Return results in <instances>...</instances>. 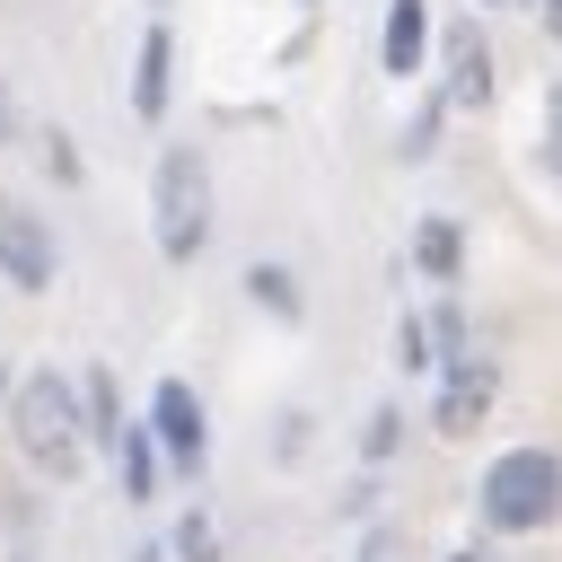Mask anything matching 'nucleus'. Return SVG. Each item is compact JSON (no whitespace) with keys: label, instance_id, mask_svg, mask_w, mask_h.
Listing matches in <instances>:
<instances>
[{"label":"nucleus","instance_id":"9d476101","mask_svg":"<svg viewBox=\"0 0 562 562\" xmlns=\"http://www.w3.org/2000/svg\"><path fill=\"white\" fill-rule=\"evenodd\" d=\"M413 255H422V272H430V281H448V272H457V228H448V220H422Z\"/></svg>","mask_w":562,"mask_h":562},{"label":"nucleus","instance_id":"7ed1b4c3","mask_svg":"<svg viewBox=\"0 0 562 562\" xmlns=\"http://www.w3.org/2000/svg\"><path fill=\"white\" fill-rule=\"evenodd\" d=\"M483 518L501 536H527V527H553L562 518V457L553 448H509L483 465Z\"/></svg>","mask_w":562,"mask_h":562},{"label":"nucleus","instance_id":"423d86ee","mask_svg":"<svg viewBox=\"0 0 562 562\" xmlns=\"http://www.w3.org/2000/svg\"><path fill=\"white\" fill-rule=\"evenodd\" d=\"M448 105H465V114L492 105V44H483L465 18H457V35H448Z\"/></svg>","mask_w":562,"mask_h":562},{"label":"nucleus","instance_id":"dca6fc26","mask_svg":"<svg viewBox=\"0 0 562 562\" xmlns=\"http://www.w3.org/2000/svg\"><path fill=\"white\" fill-rule=\"evenodd\" d=\"M430 140H439V105H422V114H413V132H404V158H430Z\"/></svg>","mask_w":562,"mask_h":562},{"label":"nucleus","instance_id":"a211bd4d","mask_svg":"<svg viewBox=\"0 0 562 562\" xmlns=\"http://www.w3.org/2000/svg\"><path fill=\"white\" fill-rule=\"evenodd\" d=\"M544 18H553V35H562V0H544Z\"/></svg>","mask_w":562,"mask_h":562},{"label":"nucleus","instance_id":"1a4fd4ad","mask_svg":"<svg viewBox=\"0 0 562 562\" xmlns=\"http://www.w3.org/2000/svg\"><path fill=\"white\" fill-rule=\"evenodd\" d=\"M132 114H140V123H158V114H167V26H149V35H140V70H132Z\"/></svg>","mask_w":562,"mask_h":562},{"label":"nucleus","instance_id":"ddd939ff","mask_svg":"<svg viewBox=\"0 0 562 562\" xmlns=\"http://www.w3.org/2000/svg\"><path fill=\"white\" fill-rule=\"evenodd\" d=\"M176 562H220V536H211V518H184V527H176Z\"/></svg>","mask_w":562,"mask_h":562},{"label":"nucleus","instance_id":"20e7f679","mask_svg":"<svg viewBox=\"0 0 562 562\" xmlns=\"http://www.w3.org/2000/svg\"><path fill=\"white\" fill-rule=\"evenodd\" d=\"M149 439L167 448V465H176V474H202L211 430H202V395H193L184 378H158V395H149Z\"/></svg>","mask_w":562,"mask_h":562},{"label":"nucleus","instance_id":"6ab92c4d","mask_svg":"<svg viewBox=\"0 0 562 562\" xmlns=\"http://www.w3.org/2000/svg\"><path fill=\"white\" fill-rule=\"evenodd\" d=\"M492 9H518V0H492Z\"/></svg>","mask_w":562,"mask_h":562},{"label":"nucleus","instance_id":"f3484780","mask_svg":"<svg viewBox=\"0 0 562 562\" xmlns=\"http://www.w3.org/2000/svg\"><path fill=\"white\" fill-rule=\"evenodd\" d=\"M448 562H501V553H483V544H465V553H448Z\"/></svg>","mask_w":562,"mask_h":562},{"label":"nucleus","instance_id":"0eeeda50","mask_svg":"<svg viewBox=\"0 0 562 562\" xmlns=\"http://www.w3.org/2000/svg\"><path fill=\"white\" fill-rule=\"evenodd\" d=\"M483 404H492V369H483V360H474V369L457 360V378L439 386V430H457V439H465V430L483 422Z\"/></svg>","mask_w":562,"mask_h":562},{"label":"nucleus","instance_id":"39448f33","mask_svg":"<svg viewBox=\"0 0 562 562\" xmlns=\"http://www.w3.org/2000/svg\"><path fill=\"white\" fill-rule=\"evenodd\" d=\"M53 228H44V211H26V202H0V281H18V290H44L53 281Z\"/></svg>","mask_w":562,"mask_h":562},{"label":"nucleus","instance_id":"4468645a","mask_svg":"<svg viewBox=\"0 0 562 562\" xmlns=\"http://www.w3.org/2000/svg\"><path fill=\"white\" fill-rule=\"evenodd\" d=\"M536 158H544V176L562 184V88L544 97V140H536Z\"/></svg>","mask_w":562,"mask_h":562},{"label":"nucleus","instance_id":"f03ea898","mask_svg":"<svg viewBox=\"0 0 562 562\" xmlns=\"http://www.w3.org/2000/svg\"><path fill=\"white\" fill-rule=\"evenodd\" d=\"M149 228H158L167 263H193L211 246V167H202V149H167L158 158V176H149Z\"/></svg>","mask_w":562,"mask_h":562},{"label":"nucleus","instance_id":"2eb2a0df","mask_svg":"<svg viewBox=\"0 0 562 562\" xmlns=\"http://www.w3.org/2000/svg\"><path fill=\"white\" fill-rule=\"evenodd\" d=\"M395 430H404V422H395V413H369V430H360V457H369V465H378V457H386V448H395Z\"/></svg>","mask_w":562,"mask_h":562},{"label":"nucleus","instance_id":"f8f14e48","mask_svg":"<svg viewBox=\"0 0 562 562\" xmlns=\"http://www.w3.org/2000/svg\"><path fill=\"white\" fill-rule=\"evenodd\" d=\"M114 457H123V492H132V501H149V439H140V430H123V448H114Z\"/></svg>","mask_w":562,"mask_h":562},{"label":"nucleus","instance_id":"6e6552de","mask_svg":"<svg viewBox=\"0 0 562 562\" xmlns=\"http://www.w3.org/2000/svg\"><path fill=\"white\" fill-rule=\"evenodd\" d=\"M422 44H430V26H422V0H395V9H386V26H378V53H386V70H395V79H413V70H422Z\"/></svg>","mask_w":562,"mask_h":562},{"label":"nucleus","instance_id":"f257e3e1","mask_svg":"<svg viewBox=\"0 0 562 562\" xmlns=\"http://www.w3.org/2000/svg\"><path fill=\"white\" fill-rule=\"evenodd\" d=\"M9 430H18L26 465H44L53 483H70L79 457H88V404H79V386H70L61 369L18 378V395H9Z\"/></svg>","mask_w":562,"mask_h":562},{"label":"nucleus","instance_id":"9b49d317","mask_svg":"<svg viewBox=\"0 0 562 562\" xmlns=\"http://www.w3.org/2000/svg\"><path fill=\"white\" fill-rule=\"evenodd\" d=\"M246 290H255L272 316H299V290H290V272H281V263H255V272H246Z\"/></svg>","mask_w":562,"mask_h":562},{"label":"nucleus","instance_id":"aec40b11","mask_svg":"<svg viewBox=\"0 0 562 562\" xmlns=\"http://www.w3.org/2000/svg\"><path fill=\"white\" fill-rule=\"evenodd\" d=\"M0 395H18V386H9V378H0Z\"/></svg>","mask_w":562,"mask_h":562}]
</instances>
